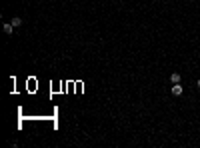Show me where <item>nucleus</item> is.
Masks as SVG:
<instances>
[{
  "mask_svg": "<svg viewBox=\"0 0 200 148\" xmlns=\"http://www.w3.org/2000/svg\"><path fill=\"white\" fill-rule=\"evenodd\" d=\"M182 92H184V88L180 86V82L178 84H172V96H182Z\"/></svg>",
  "mask_w": 200,
  "mask_h": 148,
  "instance_id": "f257e3e1",
  "label": "nucleus"
},
{
  "mask_svg": "<svg viewBox=\"0 0 200 148\" xmlns=\"http://www.w3.org/2000/svg\"><path fill=\"white\" fill-rule=\"evenodd\" d=\"M180 80H182V76H180L178 72H172V74H170V82H172V84H178Z\"/></svg>",
  "mask_w": 200,
  "mask_h": 148,
  "instance_id": "f03ea898",
  "label": "nucleus"
},
{
  "mask_svg": "<svg viewBox=\"0 0 200 148\" xmlns=\"http://www.w3.org/2000/svg\"><path fill=\"white\" fill-rule=\"evenodd\" d=\"M10 24H12L14 28H18V26H22V18H18V16H14V18L10 20Z\"/></svg>",
  "mask_w": 200,
  "mask_h": 148,
  "instance_id": "7ed1b4c3",
  "label": "nucleus"
},
{
  "mask_svg": "<svg viewBox=\"0 0 200 148\" xmlns=\"http://www.w3.org/2000/svg\"><path fill=\"white\" fill-rule=\"evenodd\" d=\"M12 30H14V26H12L10 22H6V24H4V32H6V34H12Z\"/></svg>",
  "mask_w": 200,
  "mask_h": 148,
  "instance_id": "20e7f679",
  "label": "nucleus"
},
{
  "mask_svg": "<svg viewBox=\"0 0 200 148\" xmlns=\"http://www.w3.org/2000/svg\"><path fill=\"white\" fill-rule=\"evenodd\" d=\"M196 86H198V88H200V78H198V82H196Z\"/></svg>",
  "mask_w": 200,
  "mask_h": 148,
  "instance_id": "39448f33",
  "label": "nucleus"
}]
</instances>
